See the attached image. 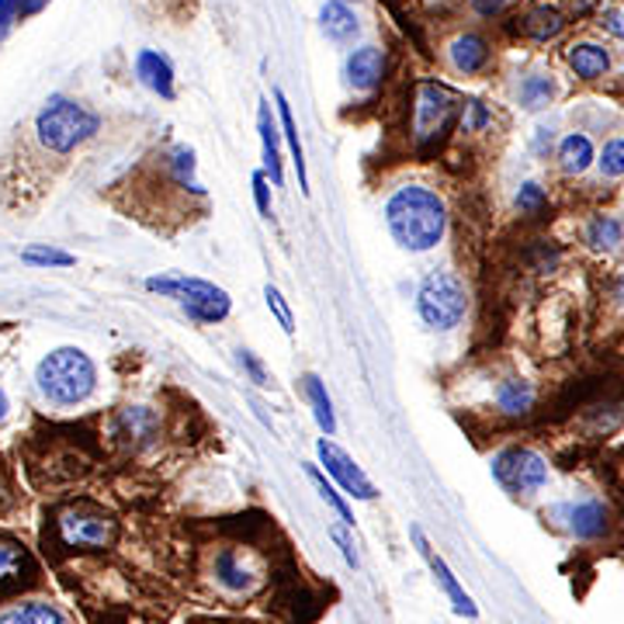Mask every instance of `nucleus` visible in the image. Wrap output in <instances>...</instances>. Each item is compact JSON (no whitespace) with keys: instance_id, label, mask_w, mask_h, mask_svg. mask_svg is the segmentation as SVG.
Here are the masks:
<instances>
[{"instance_id":"nucleus-15","label":"nucleus","mask_w":624,"mask_h":624,"mask_svg":"<svg viewBox=\"0 0 624 624\" xmlns=\"http://www.w3.org/2000/svg\"><path fill=\"white\" fill-rule=\"evenodd\" d=\"M215 583L230 593H250L257 587V572L239 559V551L226 548L215 555Z\"/></svg>"},{"instance_id":"nucleus-14","label":"nucleus","mask_w":624,"mask_h":624,"mask_svg":"<svg viewBox=\"0 0 624 624\" xmlns=\"http://www.w3.org/2000/svg\"><path fill=\"white\" fill-rule=\"evenodd\" d=\"M566 59L579 80H600L611 70V53L600 42H572L566 49Z\"/></svg>"},{"instance_id":"nucleus-9","label":"nucleus","mask_w":624,"mask_h":624,"mask_svg":"<svg viewBox=\"0 0 624 624\" xmlns=\"http://www.w3.org/2000/svg\"><path fill=\"white\" fill-rule=\"evenodd\" d=\"M316 455H320V465L326 468V476L333 479V486H341L347 497H354V500H375L378 497L375 482L361 472V465L354 461L344 448H337L333 441H320Z\"/></svg>"},{"instance_id":"nucleus-35","label":"nucleus","mask_w":624,"mask_h":624,"mask_svg":"<svg viewBox=\"0 0 624 624\" xmlns=\"http://www.w3.org/2000/svg\"><path fill=\"white\" fill-rule=\"evenodd\" d=\"M254 202H257V212H260L264 219L275 215V212H271V188H267V174H264V170L254 174Z\"/></svg>"},{"instance_id":"nucleus-1","label":"nucleus","mask_w":624,"mask_h":624,"mask_svg":"<svg viewBox=\"0 0 624 624\" xmlns=\"http://www.w3.org/2000/svg\"><path fill=\"white\" fill-rule=\"evenodd\" d=\"M386 226L392 239L410 254H427L444 239L448 209L444 198L423 185H403L386 202Z\"/></svg>"},{"instance_id":"nucleus-45","label":"nucleus","mask_w":624,"mask_h":624,"mask_svg":"<svg viewBox=\"0 0 624 624\" xmlns=\"http://www.w3.org/2000/svg\"><path fill=\"white\" fill-rule=\"evenodd\" d=\"M614 296H617V302L624 305V275H621V281H617V292H614Z\"/></svg>"},{"instance_id":"nucleus-30","label":"nucleus","mask_w":624,"mask_h":624,"mask_svg":"<svg viewBox=\"0 0 624 624\" xmlns=\"http://www.w3.org/2000/svg\"><path fill=\"white\" fill-rule=\"evenodd\" d=\"M264 302H267V309H271V316L278 320V326L285 330V337H292V333H296V316H292V309H288L285 296L278 292L275 285L264 288Z\"/></svg>"},{"instance_id":"nucleus-41","label":"nucleus","mask_w":624,"mask_h":624,"mask_svg":"<svg viewBox=\"0 0 624 624\" xmlns=\"http://www.w3.org/2000/svg\"><path fill=\"white\" fill-rule=\"evenodd\" d=\"M503 4H506V0H472V8H476L482 18H493V14H500V11H503Z\"/></svg>"},{"instance_id":"nucleus-21","label":"nucleus","mask_w":624,"mask_h":624,"mask_svg":"<svg viewBox=\"0 0 624 624\" xmlns=\"http://www.w3.org/2000/svg\"><path fill=\"white\" fill-rule=\"evenodd\" d=\"M583 239L597 254H614L624 243V222L617 215H593L583 230Z\"/></svg>"},{"instance_id":"nucleus-4","label":"nucleus","mask_w":624,"mask_h":624,"mask_svg":"<svg viewBox=\"0 0 624 624\" xmlns=\"http://www.w3.org/2000/svg\"><path fill=\"white\" fill-rule=\"evenodd\" d=\"M416 312L431 330H455L468 312L465 281L452 271H431L416 288Z\"/></svg>"},{"instance_id":"nucleus-44","label":"nucleus","mask_w":624,"mask_h":624,"mask_svg":"<svg viewBox=\"0 0 624 624\" xmlns=\"http://www.w3.org/2000/svg\"><path fill=\"white\" fill-rule=\"evenodd\" d=\"M8 416V395H4V389H0V420Z\"/></svg>"},{"instance_id":"nucleus-6","label":"nucleus","mask_w":624,"mask_h":624,"mask_svg":"<svg viewBox=\"0 0 624 624\" xmlns=\"http://www.w3.org/2000/svg\"><path fill=\"white\" fill-rule=\"evenodd\" d=\"M56 531L59 542L66 548H80V551H101L115 545L119 524L111 514H104L94 503H70L59 510L56 517Z\"/></svg>"},{"instance_id":"nucleus-31","label":"nucleus","mask_w":624,"mask_h":624,"mask_svg":"<svg viewBox=\"0 0 624 624\" xmlns=\"http://www.w3.org/2000/svg\"><path fill=\"white\" fill-rule=\"evenodd\" d=\"M170 167H174V174H177V181L188 185L194 194H202V185L194 181V153H191L188 146H177V149L170 153Z\"/></svg>"},{"instance_id":"nucleus-3","label":"nucleus","mask_w":624,"mask_h":624,"mask_svg":"<svg viewBox=\"0 0 624 624\" xmlns=\"http://www.w3.org/2000/svg\"><path fill=\"white\" fill-rule=\"evenodd\" d=\"M35 132L46 149L53 153H70L80 143H87L98 132V119L91 111H83L77 101H66V98H53L46 101V108L38 111L35 119Z\"/></svg>"},{"instance_id":"nucleus-12","label":"nucleus","mask_w":624,"mask_h":624,"mask_svg":"<svg viewBox=\"0 0 624 624\" xmlns=\"http://www.w3.org/2000/svg\"><path fill=\"white\" fill-rule=\"evenodd\" d=\"M32 576H35V559L29 555V548L11 538H0V590L25 587L32 583Z\"/></svg>"},{"instance_id":"nucleus-17","label":"nucleus","mask_w":624,"mask_h":624,"mask_svg":"<svg viewBox=\"0 0 624 624\" xmlns=\"http://www.w3.org/2000/svg\"><path fill=\"white\" fill-rule=\"evenodd\" d=\"M597 164V146L587 132H569L559 143V170L566 177H583Z\"/></svg>"},{"instance_id":"nucleus-37","label":"nucleus","mask_w":624,"mask_h":624,"mask_svg":"<svg viewBox=\"0 0 624 624\" xmlns=\"http://www.w3.org/2000/svg\"><path fill=\"white\" fill-rule=\"evenodd\" d=\"M486 125H489L486 104H482V101H468V104H465V129H468V132H479V129H486Z\"/></svg>"},{"instance_id":"nucleus-26","label":"nucleus","mask_w":624,"mask_h":624,"mask_svg":"<svg viewBox=\"0 0 624 624\" xmlns=\"http://www.w3.org/2000/svg\"><path fill=\"white\" fill-rule=\"evenodd\" d=\"M517 98H521V104H524L527 111H542V108H548L551 98H555V80H551L548 74H531V77H524Z\"/></svg>"},{"instance_id":"nucleus-39","label":"nucleus","mask_w":624,"mask_h":624,"mask_svg":"<svg viewBox=\"0 0 624 624\" xmlns=\"http://www.w3.org/2000/svg\"><path fill=\"white\" fill-rule=\"evenodd\" d=\"M21 8H25V0H0V38L21 18Z\"/></svg>"},{"instance_id":"nucleus-22","label":"nucleus","mask_w":624,"mask_h":624,"mask_svg":"<svg viewBox=\"0 0 624 624\" xmlns=\"http://www.w3.org/2000/svg\"><path fill=\"white\" fill-rule=\"evenodd\" d=\"M497 406L506 416H527L534 406V386L524 378H506L497 386Z\"/></svg>"},{"instance_id":"nucleus-24","label":"nucleus","mask_w":624,"mask_h":624,"mask_svg":"<svg viewBox=\"0 0 624 624\" xmlns=\"http://www.w3.org/2000/svg\"><path fill=\"white\" fill-rule=\"evenodd\" d=\"M0 624H70L63 617L59 608L53 604H38V600H29V604H14L0 614Z\"/></svg>"},{"instance_id":"nucleus-33","label":"nucleus","mask_w":624,"mask_h":624,"mask_svg":"<svg viewBox=\"0 0 624 624\" xmlns=\"http://www.w3.org/2000/svg\"><path fill=\"white\" fill-rule=\"evenodd\" d=\"M545 205H548V194H545V188H542L538 181L521 185V191H517V209H521L524 215H538Z\"/></svg>"},{"instance_id":"nucleus-28","label":"nucleus","mask_w":624,"mask_h":624,"mask_svg":"<svg viewBox=\"0 0 624 624\" xmlns=\"http://www.w3.org/2000/svg\"><path fill=\"white\" fill-rule=\"evenodd\" d=\"M305 476L312 479V486H316V493L333 506V514H337L344 524H354V514H350V506H347V500L341 497V489L337 486H333L323 472H320V468L316 465H305Z\"/></svg>"},{"instance_id":"nucleus-43","label":"nucleus","mask_w":624,"mask_h":624,"mask_svg":"<svg viewBox=\"0 0 624 624\" xmlns=\"http://www.w3.org/2000/svg\"><path fill=\"white\" fill-rule=\"evenodd\" d=\"M42 4H46V0H25V8H21V18H29V14H35Z\"/></svg>"},{"instance_id":"nucleus-32","label":"nucleus","mask_w":624,"mask_h":624,"mask_svg":"<svg viewBox=\"0 0 624 624\" xmlns=\"http://www.w3.org/2000/svg\"><path fill=\"white\" fill-rule=\"evenodd\" d=\"M597 167L604 177H624V140L604 143V149L597 153Z\"/></svg>"},{"instance_id":"nucleus-16","label":"nucleus","mask_w":624,"mask_h":624,"mask_svg":"<svg viewBox=\"0 0 624 624\" xmlns=\"http://www.w3.org/2000/svg\"><path fill=\"white\" fill-rule=\"evenodd\" d=\"M320 29H323V35L330 42H341V46H347V42L358 38L361 21L344 4V0H326L323 11H320Z\"/></svg>"},{"instance_id":"nucleus-11","label":"nucleus","mask_w":624,"mask_h":624,"mask_svg":"<svg viewBox=\"0 0 624 624\" xmlns=\"http://www.w3.org/2000/svg\"><path fill=\"white\" fill-rule=\"evenodd\" d=\"M452 108H455V98H452L448 87L423 83V87H420V108H416V129H420V136H434L437 129L448 125Z\"/></svg>"},{"instance_id":"nucleus-10","label":"nucleus","mask_w":624,"mask_h":624,"mask_svg":"<svg viewBox=\"0 0 624 624\" xmlns=\"http://www.w3.org/2000/svg\"><path fill=\"white\" fill-rule=\"evenodd\" d=\"M413 542H416V551L423 555V562L431 566V572H434V579L441 583V590L448 593L455 614H461V617H479V608L472 604V597H468V593L461 590V583L455 579V572L448 569V562H444L441 555L434 551V545L427 542V534H423L420 527H413Z\"/></svg>"},{"instance_id":"nucleus-27","label":"nucleus","mask_w":624,"mask_h":624,"mask_svg":"<svg viewBox=\"0 0 624 624\" xmlns=\"http://www.w3.org/2000/svg\"><path fill=\"white\" fill-rule=\"evenodd\" d=\"M524 29H527L531 38L548 42V38H555V35L566 29V21H562V14L555 11V8H534L527 14V21H524Z\"/></svg>"},{"instance_id":"nucleus-19","label":"nucleus","mask_w":624,"mask_h":624,"mask_svg":"<svg viewBox=\"0 0 624 624\" xmlns=\"http://www.w3.org/2000/svg\"><path fill=\"white\" fill-rule=\"evenodd\" d=\"M136 77L149 87L153 94H160V98H174V70H170V63L167 56L160 53H153V49H143L136 56Z\"/></svg>"},{"instance_id":"nucleus-5","label":"nucleus","mask_w":624,"mask_h":624,"mask_svg":"<svg viewBox=\"0 0 624 624\" xmlns=\"http://www.w3.org/2000/svg\"><path fill=\"white\" fill-rule=\"evenodd\" d=\"M149 292L167 296L174 302H181V309L198 323H219L230 316V296L219 285L202 281V278H149Z\"/></svg>"},{"instance_id":"nucleus-8","label":"nucleus","mask_w":624,"mask_h":624,"mask_svg":"<svg viewBox=\"0 0 624 624\" xmlns=\"http://www.w3.org/2000/svg\"><path fill=\"white\" fill-rule=\"evenodd\" d=\"M555 527L566 531L569 538L576 542H597L604 538L608 527H611V514L608 506L593 500V497H579V500H562L555 503L548 514H545Z\"/></svg>"},{"instance_id":"nucleus-38","label":"nucleus","mask_w":624,"mask_h":624,"mask_svg":"<svg viewBox=\"0 0 624 624\" xmlns=\"http://www.w3.org/2000/svg\"><path fill=\"white\" fill-rule=\"evenodd\" d=\"M600 25H604L608 35L624 42V8H608L604 14H600Z\"/></svg>"},{"instance_id":"nucleus-7","label":"nucleus","mask_w":624,"mask_h":624,"mask_svg":"<svg viewBox=\"0 0 624 624\" xmlns=\"http://www.w3.org/2000/svg\"><path fill=\"white\" fill-rule=\"evenodd\" d=\"M497 482L514 497H531L548 482V461L534 448H506L493 458Z\"/></svg>"},{"instance_id":"nucleus-29","label":"nucleus","mask_w":624,"mask_h":624,"mask_svg":"<svg viewBox=\"0 0 624 624\" xmlns=\"http://www.w3.org/2000/svg\"><path fill=\"white\" fill-rule=\"evenodd\" d=\"M119 423L125 427V431H122V437H129V441H132V437H136V441H146V437H153V431H156V416H153L146 406L125 410Z\"/></svg>"},{"instance_id":"nucleus-36","label":"nucleus","mask_w":624,"mask_h":624,"mask_svg":"<svg viewBox=\"0 0 624 624\" xmlns=\"http://www.w3.org/2000/svg\"><path fill=\"white\" fill-rule=\"evenodd\" d=\"M239 365H243V371L250 375V382H254V386H267V382H271V378H267V368L257 361V354H254V350H239Z\"/></svg>"},{"instance_id":"nucleus-46","label":"nucleus","mask_w":624,"mask_h":624,"mask_svg":"<svg viewBox=\"0 0 624 624\" xmlns=\"http://www.w3.org/2000/svg\"><path fill=\"white\" fill-rule=\"evenodd\" d=\"M191 624H226V621H212V617H202V621H191Z\"/></svg>"},{"instance_id":"nucleus-47","label":"nucleus","mask_w":624,"mask_h":624,"mask_svg":"<svg viewBox=\"0 0 624 624\" xmlns=\"http://www.w3.org/2000/svg\"><path fill=\"white\" fill-rule=\"evenodd\" d=\"M344 4H350V0H344Z\"/></svg>"},{"instance_id":"nucleus-2","label":"nucleus","mask_w":624,"mask_h":624,"mask_svg":"<svg viewBox=\"0 0 624 624\" xmlns=\"http://www.w3.org/2000/svg\"><path fill=\"white\" fill-rule=\"evenodd\" d=\"M38 392L56 406H77L94 392V365L77 347H59L38 361Z\"/></svg>"},{"instance_id":"nucleus-34","label":"nucleus","mask_w":624,"mask_h":624,"mask_svg":"<svg viewBox=\"0 0 624 624\" xmlns=\"http://www.w3.org/2000/svg\"><path fill=\"white\" fill-rule=\"evenodd\" d=\"M21 260H25V264H38V267H70V264H74L70 254L53 250V247H29V250H21Z\"/></svg>"},{"instance_id":"nucleus-23","label":"nucleus","mask_w":624,"mask_h":624,"mask_svg":"<svg viewBox=\"0 0 624 624\" xmlns=\"http://www.w3.org/2000/svg\"><path fill=\"white\" fill-rule=\"evenodd\" d=\"M275 104H278V119H281V136L292 146V156H296V170H299V185L302 191L309 194V174H305V153H302V140H299V129H296V115H292V104L281 91H275Z\"/></svg>"},{"instance_id":"nucleus-25","label":"nucleus","mask_w":624,"mask_h":624,"mask_svg":"<svg viewBox=\"0 0 624 624\" xmlns=\"http://www.w3.org/2000/svg\"><path fill=\"white\" fill-rule=\"evenodd\" d=\"M302 386H305L309 406H312V416H316V423H320V431H323V434H333V431H337V416H333V403H330V395H326L323 378L309 371V375L302 378Z\"/></svg>"},{"instance_id":"nucleus-13","label":"nucleus","mask_w":624,"mask_h":624,"mask_svg":"<svg viewBox=\"0 0 624 624\" xmlns=\"http://www.w3.org/2000/svg\"><path fill=\"white\" fill-rule=\"evenodd\" d=\"M382 70H386V56L378 53L375 46H361L354 49L344 63V74H347V83L354 91H371V87L382 80Z\"/></svg>"},{"instance_id":"nucleus-20","label":"nucleus","mask_w":624,"mask_h":624,"mask_svg":"<svg viewBox=\"0 0 624 624\" xmlns=\"http://www.w3.org/2000/svg\"><path fill=\"white\" fill-rule=\"evenodd\" d=\"M257 132H260V146H264V170L271 174V185L281 188L285 170H281V153H278V129H275L271 104L267 101H260V111H257Z\"/></svg>"},{"instance_id":"nucleus-40","label":"nucleus","mask_w":624,"mask_h":624,"mask_svg":"<svg viewBox=\"0 0 624 624\" xmlns=\"http://www.w3.org/2000/svg\"><path fill=\"white\" fill-rule=\"evenodd\" d=\"M330 538L341 545V551H344L347 566H350V569H358V551H354V545H350V538H347V534H344L341 527H333V531H330Z\"/></svg>"},{"instance_id":"nucleus-18","label":"nucleus","mask_w":624,"mask_h":624,"mask_svg":"<svg viewBox=\"0 0 624 624\" xmlns=\"http://www.w3.org/2000/svg\"><path fill=\"white\" fill-rule=\"evenodd\" d=\"M448 53H452V63H455L458 74L476 77V74L486 70V63H489V42L479 32H465L452 42Z\"/></svg>"},{"instance_id":"nucleus-42","label":"nucleus","mask_w":624,"mask_h":624,"mask_svg":"<svg viewBox=\"0 0 624 624\" xmlns=\"http://www.w3.org/2000/svg\"><path fill=\"white\" fill-rule=\"evenodd\" d=\"M534 149L548 153L551 149V129H538V140H534Z\"/></svg>"}]
</instances>
